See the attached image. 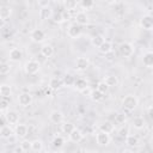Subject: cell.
I'll return each mask as SVG.
<instances>
[{
	"mask_svg": "<svg viewBox=\"0 0 153 153\" xmlns=\"http://www.w3.org/2000/svg\"><path fill=\"white\" fill-rule=\"evenodd\" d=\"M137 103H139V99H137L136 96H134V94H128V96H126V97L122 99V106H123L126 110H128V111L134 110V109L136 108Z\"/></svg>",
	"mask_w": 153,
	"mask_h": 153,
	"instance_id": "6da1fadb",
	"label": "cell"
},
{
	"mask_svg": "<svg viewBox=\"0 0 153 153\" xmlns=\"http://www.w3.org/2000/svg\"><path fill=\"white\" fill-rule=\"evenodd\" d=\"M118 50H120L121 55L124 56V57H130L134 54V47H133V44H130L128 42L121 43L120 47H118Z\"/></svg>",
	"mask_w": 153,
	"mask_h": 153,
	"instance_id": "7a4b0ae2",
	"label": "cell"
},
{
	"mask_svg": "<svg viewBox=\"0 0 153 153\" xmlns=\"http://www.w3.org/2000/svg\"><path fill=\"white\" fill-rule=\"evenodd\" d=\"M30 38L35 43H42L45 39V32L42 29H33L30 33Z\"/></svg>",
	"mask_w": 153,
	"mask_h": 153,
	"instance_id": "3957f363",
	"label": "cell"
},
{
	"mask_svg": "<svg viewBox=\"0 0 153 153\" xmlns=\"http://www.w3.org/2000/svg\"><path fill=\"white\" fill-rule=\"evenodd\" d=\"M41 66H39V62L38 61H35V60H30L25 63V72L27 74H36L38 71H39Z\"/></svg>",
	"mask_w": 153,
	"mask_h": 153,
	"instance_id": "277c9868",
	"label": "cell"
},
{
	"mask_svg": "<svg viewBox=\"0 0 153 153\" xmlns=\"http://www.w3.org/2000/svg\"><path fill=\"white\" fill-rule=\"evenodd\" d=\"M88 66H90V61H88V59L85 57V56L78 57L76 61H75V68H76V71H79V72L86 71V69L88 68Z\"/></svg>",
	"mask_w": 153,
	"mask_h": 153,
	"instance_id": "5b68a950",
	"label": "cell"
},
{
	"mask_svg": "<svg viewBox=\"0 0 153 153\" xmlns=\"http://www.w3.org/2000/svg\"><path fill=\"white\" fill-rule=\"evenodd\" d=\"M5 116H6V120H7L8 124H18V122H19V114L16 110L6 111Z\"/></svg>",
	"mask_w": 153,
	"mask_h": 153,
	"instance_id": "8992f818",
	"label": "cell"
},
{
	"mask_svg": "<svg viewBox=\"0 0 153 153\" xmlns=\"http://www.w3.org/2000/svg\"><path fill=\"white\" fill-rule=\"evenodd\" d=\"M32 102V96L29 92H23L18 96V103L22 106H29Z\"/></svg>",
	"mask_w": 153,
	"mask_h": 153,
	"instance_id": "52a82bcc",
	"label": "cell"
},
{
	"mask_svg": "<svg viewBox=\"0 0 153 153\" xmlns=\"http://www.w3.org/2000/svg\"><path fill=\"white\" fill-rule=\"evenodd\" d=\"M81 35V29L79 25L76 24H72L68 29H67V36L71 38H76Z\"/></svg>",
	"mask_w": 153,
	"mask_h": 153,
	"instance_id": "ba28073f",
	"label": "cell"
},
{
	"mask_svg": "<svg viewBox=\"0 0 153 153\" xmlns=\"http://www.w3.org/2000/svg\"><path fill=\"white\" fill-rule=\"evenodd\" d=\"M140 24L143 29L146 30H152L153 29V17L149 16V14H146L143 16L141 19H140Z\"/></svg>",
	"mask_w": 153,
	"mask_h": 153,
	"instance_id": "9c48e42d",
	"label": "cell"
},
{
	"mask_svg": "<svg viewBox=\"0 0 153 153\" xmlns=\"http://www.w3.org/2000/svg\"><path fill=\"white\" fill-rule=\"evenodd\" d=\"M53 16H54V13H53V10H51V7H50L49 5L39 8V18H41L42 20L50 19Z\"/></svg>",
	"mask_w": 153,
	"mask_h": 153,
	"instance_id": "30bf717a",
	"label": "cell"
},
{
	"mask_svg": "<svg viewBox=\"0 0 153 153\" xmlns=\"http://www.w3.org/2000/svg\"><path fill=\"white\" fill-rule=\"evenodd\" d=\"M96 140H97V143L100 145V146H106L109 145L110 142V135L106 134V133H103V131H99L96 136Z\"/></svg>",
	"mask_w": 153,
	"mask_h": 153,
	"instance_id": "8fae6325",
	"label": "cell"
},
{
	"mask_svg": "<svg viewBox=\"0 0 153 153\" xmlns=\"http://www.w3.org/2000/svg\"><path fill=\"white\" fill-rule=\"evenodd\" d=\"M74 18H75L76 25H79V26L88 24V16H87L85 12H82V11H81V12H78Z\"/></svg>",
	"mask_w": 153,
	"mask_h": 153,
	"instance_id": "7c38bea8",
	"label": "cell"
},
{
	"mask_svg": "<svg viewBox=\"0 0 153 153\" xmlns=\"http://www.w3.org/2000/svg\"><path fill=\"white\" fill-rule=\"evenodd\" d=\"M49 118H50V121H51L53 123H55V124H60V123H62V121H63V115H62L61 111L54 110V111L50 112Z\"/></svg>",
	"mask_w": 153,
	"mask_h": 153,
	"instance_id": "4fadbf2b",
	"label": "cell"
},
{
	"mask_svg": "<svg viewBox=\"0 0 153 153\" xmlns=\"http://www.w3.org/2000/svg\"><path fill=\"white\" fill-rule=\"evenodd\" d=\"M22 57H23V53H22V50H20L19 48H13V49H11V51H10V60H11V61L18 62V61L22 60Z\"/></svg>",
	"mask_w": 153,
	"mask_h": 153,
	"instance_id": "5bb4252c",
	"label": "cell"
},
{
	"mask_svg": "<svg viewBox=\"0 0 153 153\" xmlns=\"http://www.w3.org/2000/svg\"><path fill=\"white\" fill-rule=\"evenodd\" d=\"M12 14V8L10 6H6V5H2L0 7V18L2 22H5L7 18H10V16Z\"/></svg>",
	"mask_w": 153,
	"mask_h": 153,
	"instance_id": "9a60e30c",
	"label": "cell"
},
{
	"mask_svg": "<svg viewBox=\"0 0 153 153\" xmlns=\"http://www.w3.org/2000/svg\"><path fill=\"white\" fill-rule=\"evenodd\" d=\"M63 79H60V78H51L50 81H49V87L51 90H59L63 86Z\"/></svg>",
	"mask_w": 153,
	"mask_h": 153,
	"instance_id": "2e32d148",
	"label": "cell"
},
{
	"mask_svg": "<svg viewBox=\"0 0 153 153\" xmlns=\"http://www.w3.org/2000/svg\"><path fill=\"white\" fill-rule=\"evenodd\" d=\"M14 133L18 137H25L27 135V127L25 124H17L16 126V129H14Z\"/></svg>",
	"mask_w": 153,
	"mask_h": 153,
	"instance_id": "e0dca14e",
	"label": "cell"
},
{
	"mask_svg": "<svg viewBox=\"0 0 153 153\" xmlns=\"http://www.w3.org/2000/svg\"><path fill=\"white\" fill-rule=\"evenodd\" d=\"M114 124L111 123V122H109V121H105V122H103L100 126H99V131H103V133H106V134H110V133H112L114 131Z\"/></svg>",
	"mask_w": 153,
	"mask_h": 153,
	"instance_id": "ac0fdd59",
	"label": "cell"
},
{
	"mask_svg": "<svg viewBox=\"0 0 153 153\" xmlns=\"http://www.w3.org/2000/svg\"><path fill=\"white\" fill-rule=\"evenodd\" d=\"M41 54H42L44 57H50V56H53V55H54V48H53V45H50V44H44V45H42V48H41Z\"/></svg>",
	"mask_w": 153,
	"mask_h": 153,
	"instance_id": "d6986e66",
	"label": "cell"
},
{
	"mask_svg": "<svg viewBox=\"0 0 153 153\" xmlns=\"http://www.w3.org/2000/svg\"><path fill=\"white\" fill-rule=\"evenodd\" d=\"M68 136H69V140H71V141H73V142H79V141L82 140V136H84V135H82V133H81L79 129L75 128Z\"/></svg>",
	"mask_w": 153,
	"mask_h": 153,
	"instance_id": "ffe728a7",
	"label": "cell"
},
{
	"mask_svg": "<svg viewBox=\"0 0 153 153\" xmlns=\"http://www.w3.org/2000/svg\"><path fill=\"white\" fill-rule=\"evenodd\" d=\"M142 62L146 67H153V51H147L142 56Z\"/></svg>",
	"mask_w": 153,
	"mask_h": 153,
	"instance_id": "44dd1931",
	"label": "cell"
},
{
	"mask_svg": "<svg viewBox=\"0 0 153 153\" xmlns=\"http://www.w3.org/2000/svg\"><path fill=\"white\" fill-rule=\"evenodd\" d=\"M74 86H75V88H76L78 91H80V92H82L85 88L88 87V86H87V81H86L85 79H82V78L76 79L75 82H74Z\"/></svg>",
	"mask_w": 153,
	"mask_h": 153,
	"instance_id": "7402d4cb",
	"label": "cell"
},
{
	"mask_svg": "<svg viewBox=\"0 0 153 153\" xmlns=\"http://www.w3.org/2000/svg\"><path fill=\"white\" fill-rule=\"evenodd\" d=\"M11 94H12V88H11V86L10 85H7V84H2L1 86H0V96L1 97H11Z\"/></svg>",
	"mask_w": 153,
	"mask_h": 153,
	"instance_id": "603a6c76",
	"label": "cell"
},
{
	"mask_svg": "<svg viewBox=\"0 0 153 153\" xmlns=\"http://www.w3.org/2000/svg\"><path fill=\"white\" fill-rule=\"evenodd\" d=\"M12 133H13V131H12V129H11L10 126H4V127H1V129H0V135H1L2 139H10V137L13 135Z\"/></svg>",
	"mask_w": 153,
	"mask_h": 153,
	"instance_id": "cb8c5ba5",
	"label": "cell"
},
{
	"mask_svg": "<svg viewBox=\"0 0 153 153\" xmlns=\"http://www.w3.org/2000/svg\"><path fill=\"white\" fill-rule=\"evenodd\" d=\"M146 126V122H145V120H143V117H140V116H137V117H135L134 120H133V127L135 128V129H142L143 127Z\"/></svg>",
	"mask_w": 153,
	"mask_h": 153,
	"instance_id": "d4e9b609",
	"label": "cell"
},
{
	"mask_svg": "<svg viewBox=\"0 0 153 153\" xmlns=\"http://www.w3.org/2000/svg\"><path fill=\"white\" fill-rule=\"evenodd\" d=\"M74 129H75V127H74V124L71 123V122H65L63 124H61V130H62L63 134L69 135Z\"/></svg>",
	"mask_w": 153,
	"mask_h": 153,
	"instance_id": "484cf974",
	"label": "cell"
},
{
	"mask_svg": "<svg viewBox=\"0 0 153 153\" xmlns=\"http://www.w3.org/2000/svg\"><path fill=\"white\" fill-rule=\"evenodd\" d=\"M104 42H105V39H104V37H103L102 35H96V36H93V37L91 38L92 45H93V47H97V48H99Z\"/></svg>",
	"mask_w": 153,
	"mask_h": 153,
	"instance_id": "4316f807",
	"label": "cell"
},
{
	"mask_svg": "<svg viewBox=\"0 0 153 153\" xmlns=\"http://www.w3.org/2000/svg\"><path fill=\"white\" fill-rule=\"evenodd\" d=\"M104 82H105L109 87H114V86H117V84H118V79H117L116 75H108V76H105Z\"/></svg>",
	"mask_w": 153,
	"mask_h": 153,
	"instance_id": "83f0119b",
	"label": "cell"
},
{
	"mask_svg": "<svg viewBox=\"0 0 153 153\" xmlns=\"http://www.w3.org/2000/svg\"><path fill=\"white\" fill-rule=\"evenodd\" d=\"M98 49H99V51H100L102 54H109V53L112 50V44H111V42L105 41Z\"/></svg>",
	"mask_w": 153,
	"mask_h": 153,
	"instance_id": "f1b7e54d",
	"label": "cell"
},
{
	"mask_svg": "<svg viewBox=\"0 0 153 153\" xmlns=\"http://www.w3.org/2000/svg\"><path fill=\"white\" fill-rule=\"evenodd\" d=\"M90 98L93 100V102H100L103 98H104V94L102 92H99L98 90H92L91 94H90Z\"/></svg>",
	"mask_w": 153,
	"mask_h": 153,
	"instance_id": "f546056e",
	"label": "cell"
},
{
	"mask_svg": "<svg viewBox=\"0 0 153 153\" xmlns=\"http://www.w3.org/2000/svg\"><path fill=\"white\" fill-rule=\"evenodd\" d=\"M42 148H43V142L41 141V140H33V141H31V149L33 151V152H41L42 151Z\"/></svg>",
	"mask_w": 153,
	"mask_h": 153,
	"instance_id": "4dcf8cb0",
	"label": "cell"
},
{
	"mask_svg": "<svg viewBox=\"0 0 153 153\" xmlns=\"http://www.w3.org/2000/svg\"><path fill=\"white\" fill-rule=\"evenodd\" d=\"M10 103H11V98H8V97H1V103H0V110L2 111V114L8 109V106H10Z\"/></svg>",
	"mask_w": 153,
	"mask_h": 153,
	"instance_id": "1f68e13d",
	"label": "cell"
},
{
	"mask_svg": "<svg viewBox=\"0 0 153 153\" xmlns=\"http://www.w3.org/2000/svg\"><path fill=\"white\" fill-rule=\"evenodd\" d=\"M63 143H65V140L61 136H55L51 141V145L54 148H61L63 146Z\"/></svg>",
	"mask_w": 153,
	"mask_h": 153,
	"instance_id": "d6a6232c",
	"label": "cell"
},
{
	"mask_svg": "<svg viewBox=\"0 0 153 153\" xmlns=\"http://www.w3.org/2000/svg\"><path fill=\"white\" fill-rule=\"evenodd\" d=\"M126 143L128 146H136L139 143V139L135 135H128L126 137Z\"/></svg>",
	"mask_w": 153,
	"mask_h": 153,
	"instance_id": "836d02e7",
	"label": "cell"
},
{
	"mask_svg": "<svg viewBox=\"0 0 153 153\" xmlns=\"http://www.w3.org/2000/svg\"><path fill=\"white\" fill-rule=\"evenodd\" d=\"M79 5H80L84 10H90V8H92V7L94 6V1H92V0H81V1L79 2Z\"/></svg>",
	"mask_w": 153,
	"mask_h": 153,
	"instance_id": "e575fe53",
	"label": "cell"
},
{
	"mask_svg": "<svg viewBox=\"0 0 153 153\" xmlns=\"http://www.w3.org/2000/svg\"><path fill=\"white\" fill-rule=\"evenodd\" d=\"M74 82H75V79H74L73 75L66 74V75L63 76V84H65L66 86H72V85H74Z\"/></svg>",
	"mask_w": 153,
	"mask_h": 153,
	"instance_id": "d590c367",
	"label": "cell"
},
{
	"mask_svg": "<svg viewBox=\"0 0 153 153\" xmlns=\"http://www.w3.org/2000/svg\"><path fill=\"white\" fill-rule=\"evenodd\" d=\"M97 90H98L99 92H102L103 94H105V93L108 92V90H109V86H108L104 81H100V82H98V85H97Z\"/></svg>",
	"mask_w": 153,
	"mask_h": 153,
	"instance_id": "8d00e7d4",
	"label": "cell"
},
{
	"mask_svg": "<svg viewBox=\"0 0 153 153\" xmlns=\"http://www.w3.org/2000/svg\"><path fill=\"white\" fill-rule=\"evenodd\" d=\"M78 5H79V2H78V1H65V7H66L68 11L74 10Z\"/></svg>",
	"mask_w": 153,
	"mask_h": 153,
	"instance_id": "74e56055",
	"label": "cell"
},
{
	"mask_svg": "<svg viewBox=\"0 0 153 153\" xmlns=\"http://www.w3.org/2000/svg\"><path fill=\"white\" fill-rule=\"evenodd\" d=\"M20 147L23 148L24 152L30 151V149H31V141H29V140H23V141L20 142Z\"/></svg>",
	"mask_w": 153,
	"mask_h": 153,
	"instance_id": "f35d334b",
	"label": "cell"
},
{
	"mask_svg": "<svg viewBox=\"0 0 153 153\" xmlns=\"http://www.w3.org/2000/svg\"><path fill=\"white\" fill-rule=\"evenodd\" d=\"M53 20L55 22V23H57V24H61V23H63V20H65V17H63V14L61 13V12H59V13H55L54 16H53Z\"/></svg>",
	"mask_w": 153,
	"mask_h": 153,
	"instance_id": "ab89813d",
	"label": "cell"
},
{
	"mask_svg": "<svg viewBox=\"0 0 153 153\" xmlns=\"http://www.w3.org/2000/svg\"><path fill=\"white\" fill-rule=\"evenodd\" d=\"M126 120H127L126 115H123V114H116V116H115V122L118 124H123L126 122Z\"/></svg>",
	"mask_w": 153,
	"mask_h": 153,
	"instance_id": "60d3db41",
	"label": "cell"
},
{
	"mask_svg": "<svg viewBox=\"0 0 153 153\" xmlns=\"http://www.w3.org/2000/svg\"><path fill=\"white\" fill-rule=\"evenodd\" d=\"M8 72H10V65H7V63L2 62V63H1V66H0V73L4 75V74H7Z\"/></svg>",
	"mask_w": 153,
	"mask_h": 153,
	"instance_id": "b9f144b4",
	"label": "cell"
},
{
	"mask_svg": "<svg viewBox=\"0 0 153 153\" xmlns=\"http://www.w3.org/2000/svg\"><path fill=\"white\" fill-rule=\"evenodd\" d=\"M118 135H120V137L126 139V137L129 135V134H128V128H121L120 131H118Z\"/></svg>",
	"mask_w": 153,
	"mask_h": 153,
	"instance_id": "7bdbcfd3",
	"label": "cell"
},
{
	"mask_svg": "<svg viewBox=\"0 0 153 153\" xmlns=\"http://www.w3.org/2000/svg\"><path fill=\"white\" fill-rule=\"evenodd\" d=\"M147 115L149 116V118H151V120H153V105L148 108V110H147Z\"/></svg>",
	"mask_w": 153,
	"mask_h": 153,
	"instance_id": "ee69618b",
	"label": "cell"
},
{
	"mask_svg": "<svg viewBox=\"0 0 153 153\" xmlns=\"http://www.w3.org/2000/svg\"><path fill=\"white\" fill-rule=\"evenodd\" d=\"M91 92H92V91L87 87V88H85V90L82 91V94H85V96H86V94H87V96H90V94H91Z\"/></svg>",
	"mask_w": 153,
	"mask_h": 153,
	"instance_id": "f6af8a7d",
	"label": "cell"
},
{
	"mask_svg": "<svg viewBox=\"0 0 153 153\" xmlns=\"http://www.w3.org/2000/svg\"><path fill=\"white\" fill-rule=\"evenodd\" d=\"M24 151H23V148L19 146V147H16V149H14V153H23Z\"/></svg>",
	"mask_w": 153,
	"mask_h": 153,
	"instance_id": "bcb514c9",
	"label": "cell"
},
{
	"mask_svg": "<svg viewBox=\"0 0 153 153\" xmlns=\"http://www.w3.org/2000/svg\"><path fill=\"white\" fill-rule=\"evenodd\" d=\"M121 153H133V152H131L130 149H123V151H122Z\"/></svg>",
	"mask_w": 153,
	"mask_h": 153,
	"instance_id": "7dc6e473",
	"label": "cell"
},
{
	"mask_svg": "<svg viewBox=\"0 0 153 153\" xmlns=\"http://www.w3.org/2000/svg\"><path fill=\"white\" fill-rule=\"evenodd\" d=\"M149 142H151V146H152V147H153V135H152V136H151V141H149Z\"/></svg>",
	"mask_w": 153,
	"mask_h": 153,
	"instance_id": "c3c4849f",
	"label": "cell"
},
{
	"mask_svg": "<svg viewBox=\"0 0 153 153\" xmlns=\"http://www.w3.org/2000/svg\"><path fill=\"white\" fill-rule=\"evenodd\" d=\"M56 153H66V152H63V151H59V152H56Z\"/></svg>",
	"mask_w": 153,
	"mask_h": 153,
	"instance_id": "681fc988",
	"label": "cell"
},
{
	"mask_svg": "<svg viewBox=\"0 0 153 153\" xmlns=\"http://www.w3.org/2000/svg\"><path fill=\"white\" fill-rule=\"evenodd\" d=\"M38 153H47V152H44V151H41V152H38Z\"/></svg>",
	"mask_w": 153,
	"mask_h": 153,
	"instance_id": "f907efd6",
	"label": "cell"
},
{
	"mask_svg": "<svg viewBox=\"0 0 153 153\" xmlns=\"http://www.w3.org/2000/svg\"><path fill=\"white\" fill-rule=\"evenodd\" d=\"M6 153H7V152H6Z\"/></svg>",
	"mask_w": 153,
	"mask_h": 153,
	"instance_id": "816d5d0a",
	"label": "cell"
}]
</instances>
